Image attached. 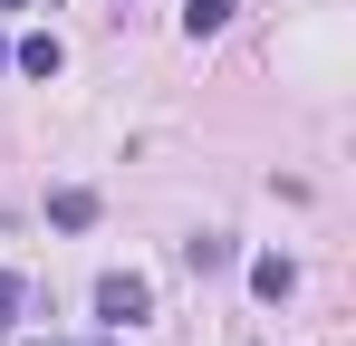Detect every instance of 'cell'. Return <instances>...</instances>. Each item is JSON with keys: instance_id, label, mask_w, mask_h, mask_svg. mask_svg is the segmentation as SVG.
I'll use <instances>...</instances> for the list:
<instances>
[{"instance_id": "obj_11", "label": "cell", "mask_w": 356, "mask_h": 346, "mask_svg": "<svg viewBox=\"0 0 356 346\" xmlns=\"http://www.w3.org/2000/svg\"><path fill=\"white\" fill-rule=\"evenodd\" d=\"M39 346H49V337H39Z\"/></svg>"}, {"instance_id": "obj_1", "label": "cell", "mask_w": 356, "mask_h": 346, "mask_svg": "<svg viewBox=\"0 0 356 346\" xmlns=\"http://www.w3.org/2000/svg\"><path fill=\"white\" fill-rule=\"evenodd\" d=\"M97 318H106V327H135V318H154V279H135V270H106V279H97Z\"/></svg>"}, {"instance_id": "obj_9", "label": "cell", "mask_w": 356, "mask_h": 346, "mask_svg": "<svg viewBox=\"0 0 356 346\" xmlns=\"http://www.w3.org/2000/svg\"><path fill=\"white\" fill-rule=\"evenodd\" d=\"M0 10H19V0H0Z\"/></svg>"}, {"instance_id": "obj_2", "label": "cell", "mask_w": 356, "mask_h": 346, "mask_svg": "<svg viewBox=\"0 0 356 346\" xmlns=\"http://www.w3.org/2000/svg\"><path fill=\"white\" fill-rule=\"evenodd\" d=\"M232 10H241V0H183V39H193V49H202V39H222V29H232Z\"/></svg>"}, {"instance_id": "obj_5", "label": "cell", "mask_w": 356, "mask_h": 346, "mask_svg": "<svg viewBox=\"0 0 356 346\" xmlns=\"http://www.w3.org/2000/svg\"><path fill=\"white\" fill-rule=\"evenodd\" d=\"M183 270H193V279L232 270V231H202V240H183Z\"/></svg>"}, {"instance_id": "obj_3", "label": "cell", "mask_w": 356, "mask_h": 346, "mask_svg": "<svg viewBox=\"0 0 356 346\" xmlns=\"http://www.w3.org/2000/svg\"><path fill=\"white\" fill-rule=\"evenodd\" d=\"M10 67H29V77H58V67H67L58 29H39V39H19V49H10Z\"/></svg>"}, {"instance_id": "obj_6", "label": "cell", "mask_w": 356, "mask_h": 346, "mask_svg": "<svg viewBox=\"0 0 356 346\" xmlns=\"http://www.w3.org/2000/svg\"><path fill=\"white\" fill-rule=\"evenodd\" d=\"M250 288H260V298L280 308V298L298 288V260H280V250H270V260H250Z\"/></svg>"}, {"instance_id": "obj_8", "label": "cell", "mask_w": 356, "mask_h": 346, "mask_svg": "<svg viewBox=\"0 0 356 346\" xmlns=\"http://www.w3.org/2000/svg\"><path fill=\"white\" fill-rule=\"evenodd\" d=\"M0 67H10V39H0Z\"/></svg>"}, {"instance_id": "obj_4", "label": "cell", "mask_w": 356, "mask_h": 346, "mask_svg": "<svg viewBox=\"0 0 356 346\" xmlns=\"http://www.w3.org/2000/svg\"><path fill=\"white\" fill-rule=\"evenodd\" d=\"M49 222H58V231H87V222H97V192H87V183H58V192H49Z\"/></svg>"}, {"instance_id": "obj_7", "label": "cell", "mask_w": 356, "mask_h": 346, "mask_svg": "<svg viewBox=\"0 0 356 346\" xmlns=\"http://www.w3.org/2000/svg\"><path fill=\"white\" fill-rule=\"evenodd\" d=\"M19 308H29V279H19V270H0V337L19 327Z\"/></svg>"}, {"instance_id": "obj_10", "label": "cell", "mask_w": 356, "mask_h": 346, "mask_svg": "<svg viewBox=\"0 0 356 346\" xmlns=\"http://www.w3.org/2000/svg\"><path fill=\"white\" fill-rule=\"evenodd\" d=\"M116 10H125V0H116Z\"/></svg>"}]
</instances>
